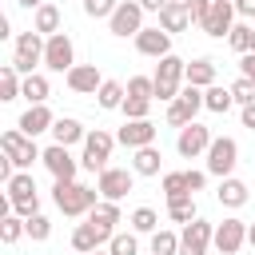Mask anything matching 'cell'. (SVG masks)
<instances>
[{"label": "cell", "instance_id": "35", "mask_svg": "<svg viewBox=\"0 0 255 255\" xmlns=\"http://www.w3.org/2000/svg\"><path fill=\"white\" fill-rule=\"evenodd\" d=\"M24 235H28V223H24V215H4V219H0V239H4L8 247H12V243H20Z\"/></svg>", "mask_w": 255, "mask_h": 255}, {"label": "cell", "instance_id": "39", "mask_svg": "<svg viewBox=\"0 0 255 255\" xmlns=\"http://www.w3.org/2000/svg\"><path fill=\"white\" fill-rule=\"evenodd\" d=\"M24 223H28V239H32V243H44V239L52 235V219H48V215H40V211H36V215H28Z\"/></svg>", "mask_w": 255, "mask_h": 255}, {"label": "cell", "instance_id": "21", "mask_svg": "<svg viewBox=\"0 0 255 255\" xmlns=\"http://www.w3.org/2000/svg\"><path fill=\"white\" fill-rule=\"evenodd\" d=\"M52 124H56V116L48 112V104H28V112L20 116V124H16V128H20L24 135H32V139H36L40 131H52Z\"/></svg>", "mask_w": 255, "mask_h": 255}, {"label": "cell", "instance_id": "26", "mask_svg": "<svg viewBox=\"0 0 255 255\" xmlns=\"http://www.w3.org/2000/svg\"><path fill=\"white\" fill-rule=\"evenodd\" d=\"M203 108H207V112H215V116H227V112L235 108V96H231V88H223V84H211V88H203Z\"/></svg>", "mask_w": 255, "mask_h": 255}, {"label": "cell", "instance_id": "5", "mask_svg": "<svg viewBox=\"0 0 255 255\" xmlns=\"http://www.w3.org/2000/svg\"><path fill=\"white\" fill-rule=\"evenodd\" d=\"M4 187H8V199H12V211H16V215H24V219H28V215H36V211H40V191H36L32 171H16Z\"/></svg>", "mask_w": 255, "mask_h": 255}, {"label": "cell", "instance_id": "33", "mask_svg": "<svg viewBox=\"0 0 255 255\" xmlns=\"http://www.w3.org/2000/svg\"><path fill=\"white\" fill-rule=\"evenodd\" d=\"M167 215L175 219V223H191L195 219V195L187 191V195H171L167 199Z\"/></svg>", "mask_w": 255, "mask_h": 255}, {"label": "cell", "instance_id": "17", "mask_svg": "<svg viewBox=\"0 0 255 255\" xmlns=\"http://www.w3.org/2000/svg\"><path fill=\"white\" fill-rule=\"evenodd\" d=\"M40 163L52 171V179H76V171H80V159H72V151H68L64 143H52V147H44Z\"/></svg>", "mask_w": 255, "mask_h": 255}, {"label": "cell", "instance_id": "4", "mask_svg": "<svg viewBox=\"0 0 255 255\" xmlns=\"http://www.w3.org/2000/svg\"><path fill=\"white\" fill-rule=\"evenodd\" d=\"M0 151L16 163V171H28V167L44 155V151L36 147V139H32V135H24L20 128H12V131H4V135H0Z\"/></svg>", "mask_w": 255, "mask_h": 255}, {"label": "cell", "instance_id": "36", "mask_svg": "<svg viewBox=\"0 0 255 255\" xmlns=\"http://www.w3.org/2000/svg\"><path fill=\"white\" fill-rule=\"evenodd\" d=\"M108 251H112V255H139V239H135V231H116V235L108 239Z\"/></svg>", "mask_w": 255, "mask_h": 255}, {"label": "cell", "instance_id": "50", "mask_svg": "<svg viewBox=\"0 0 255 255\" xmlns=\"http://www.w3.org/2000/svg\"><path fill=\"white\" fill-rule=\"evenodd\" d=\"M163 4H167V0H139V8H143V12H159Z\"/></svg>", "mask_w": 255, "mask_h": 255}, {"label": "cell", "instance_id": "40", "mask_svg": "<svg viewBox=\"0 0 255 255\" xmlns=\"http://www.w3.org/2000/svg\"><path fill=\"white\" fill-rule=\"evenodd\" d=\"M231 88V96H235V104L239 108H247V104H255V80H247V76H239L235 84H227Z\"/></svg>", "mask_w": 255, "mask_h": 255}, {"label": "cell", "instance_id": "29", "mask_svg": "<svg viewBox=\"0 0 255 255\" xmlns=\"http://www.w3.org/2000/svg\"><path fill=\"white\" fill-rule=\"evenodd\" d=\"M20 96H24V76H20L12 64H4V68H0V100L12 104V100H20Z\"/></svg>", "mask_w": 255, "mask_h": 255}, {"label": "cell", "instance_id": "20", "mask_svg": "<svg viewBox=\"0 0 255 255\" xmlns=\"http://www.w3.org/2000/svg\"><path fill=\"white\" fill-rule=\"evenodd\" d=\"M108 239H112V231L96 227L92 219H88V223H76V231H72V247H76L80 255H88V251H100Z\"/></svg>", "mask_w": 255, "mask_h": 255}, {"label": "cell", "instance_id": "42", "mask_svg": "<svg viewBox=\"0 0 255 255\" xmlns=\"http://www.w3.org/2000/svg\"><path fill=\"white\" fill-rule=\"evenodd\" d=\"M171 195H187V175L183 171H167L163 175V199H171Z\"/></svg>", "mask_w": 255, "mask_h": 255}, {"label": "cell", "instance_id": "3", "mask_svg": "<svg viewBox=\"0 0 255 255\" xmlns=\"http://www.w3.org/2000/svg\"><path fill=\"white\" fill-rule=\"evenodd\" d=\"M44 44H48V36H44V32H36V28L20 32V36H16L12 68H16L20 76H32V72H36V64H44Z\"/></svg>", "mask_w": 255, "mask_h": 255}, {"label": "cell", "instance_id": "38", "mask_svg": "<svg viewBox=\"0 0 255 255\" xmlns=\"http://www.w3.org/2000/svg\"><path fill=\"white\" fill-rule=\"evenodd\" d=\"M120 112H124V120H147V112H151V96H128Z\"/></svg>", "mask_w": 255, "mask_h": 255}, {"label": "cell", "instance_id": "16", "mask_svg": "<svg viewBox=\"0 0 255 255\" xmlns=\"http://www.w3.org/2000/svg\"><path fill=\"white\" fill-rule=\"evenodd\" d=\"M155 135H159V128L151 124V120H124V128L116 131V139L128 147V151H135V147H147V143H155Z\"/></svg>", "mask_w": 255, "mask_h": 255}, {"label": "cell", "instance_id": "14", "mask_svg": "<svg viewBox=\"0 0 255 255\" xmlns=\"http://www.w3.org/2000/svg\"><path fill=\"white\" fill-rule=\"evenodd\" d=\"M235 0H211V12H207V20H203V32L211 36V40H227V32L235 28Z\"/></svg>", "mask_w": 255, "mask_h": 255}, {"label": "cell", "instance_id": "6", "mask_svg": "<svg viewBox=\"0 0 255 255\" xmlns=\"http://www.w3.org/2000/svg\"><path fill=\"white\" fill-rule=\"evenodd\" d=\"M120 139L112 135V131H104V128H96V131H88V139H84V155H80V167H88V171H104L108 167V159H112V147H116Z\"/></svg>", "mask_w": 255, "mask_h": 255}, {"label": "cell", "instance_id": "12", "mask_svg": "<svg viewBox=\"0 0 255 255\" xmlns=\"http://www.w3.org/2000/svg\"><path fill=\"white\" fill-rule=\"evenodd\" d=\"M211 128H203V124H187V128H179V135H175V151L183 155V159H199V155H207V147H211Z\"/></svg>", "mask_w": 255, "mask_h": 255}, {"label": "cell", "instance_id": "15", "mask_svg": "<svg viewBox=\"0 0 255 255\" xmlns=\"http://www.w3.org/2000/svg\"><path fill=\"white\" fill-rule=\"evenodd\" d=\"M131 40H135V52H139V56H151V60L171 56V32H163L159 24H155V28H139Z\"/></svg>", "mask_w": 255, "mask_h": 255}, {"label": "cell", "instance_id": "18", "mask_svg": "<svg viewBox=\"0 0 255 255\" xmlns=\"http://www.w3.org/2000/svg\"><path fill=\"white\" fill-rule=\"evenodd\" d=\"M247 243V223L243 219H223V223H215V251L219 255H235L239 247Z\"/></svg>", "mask_w": 255, "mask_h": 255}, {"label": "cell", "instance_id": "31", "mask_svg": "<svg viewBox=\"0 0 255 255\" xmlns=\"http://www.w3.org/2000/svg\"><path fill=\"white\" fill-rule=\"evenodd\" d=\"M48 96H52L48 76H40V72L24 76V100H28V104H48Z\"/></svg>", "mask_w": 255, "mask_h": 255}, {"label": "cell", "instance_id": "7", "mask_svg": "<svg viewBox=\"0 0 255 255\" xmlns=\"http://www.w3.org/2000/svg\"><path fill=\"white\" fill-rule=\"evenodd\" d=\"M235 163H239V143H235L231 135H215L211 147H207V175L227 179V175L235 171Z\"/></svg>", "mask_w": 255, "mask_h": 255}, {"label": "cell", "instance_id": "9", "mask_svg": "<svg viewBox=\"0 0 255 255\" xmlns=\"http://www.w3.org/2000/svg\"><path fill=\"white\" fill-rule=\"evenodd\" d=\"M203 108V88H195V84H183V92L167 104V124L171 128H187L191 120H195V112Z\"/></svg>", "mask_w": 255, "mask_h": 255}, {"label": "cell", "instance_id": "10", "mask_svg": "<svg viewBox=\"0 0 255 255\" xmlns=\"http://www.w3.org/2000/svg\"><path fill=\"white\" fill-rule=\"evenodd\" d=\"M215 243V227L207 223V219H191V223H183V231H179V255H207V247Z\"/></svg>", "mask_w": 255, "mask_h": 255}, {"label": "cell", "instance_id": "19", "mask_svg": "<svg viewBox=\"0 0 255 255\" xmlns=\"http://www.w3.org/2000/svg\"><path fill=\"white\" fill-rule=\"evenodd\" d=\"M64 84H68L76 96H96L100 84H104V76H100L96 64H76L72 72H64Z\"/></svg>", "mask_w": 255, "mask_h": 255}, {"label": "cell", "instance_id": "47", "mask_svg": "<svg viewBox=\"0 0 255 255\" xmlns=\"http://www.w3.org/2000/svg\"><path fill=\"white\" fill-rule=\"evenodd\" d=\"M239 76L255 80V52H243V56H239Z\"/></svg>", "mask_w": 255, "mask_h": 255}, {"label": "cell", "instance_id": "13", "mask_svg": "<svg viewBox=\"0 0 255 255\" xmlns=\"http://www.w3.org/2000/svg\"><path fill=\"white\" fill-rule=\"evenodd\" d=\"M96 187H100V199H116L120 203L135 187V171H128V167H104L100 179H96Z\"/></svg>", "mask_w": 255, "mask_h": 255}, {"label": "cell", "instance_id": "8", "mask_svg": "<svg viewBox=\"0 0 255 255\" xmlns=\"http://www.w3.org/2000/svg\"><path fill=\"white\" fill-rule=\"evenodd\" d=\"M44 68L48 72H72L76 68V44L68 32H52L44 44Z\"/></svg>", "mask_w": 255, "mask_h": 255}, {"label": "cell", "instance_id": "2", "mask_svg": "<svg viewBox=\"0 0 255 255\" xmlns=\"http://www.w3.org/2000/svg\"><path fill=\"white\" fill-rule=\"evenodd\" d=\"M151 80H155V100L171 104L183 92V84H187V60H179L175 52L163 56V60H155V76Z\"/></svg>", "mask_w": 255, "mask_h": 255}, {"label": "cell", "instance_id": "41", "mask_svg": "<svg viewBox=\"0 0 255 255\" xmlns=\"http://www.w3.org/2000/svg\"><path fill=\"white\" fill-rule=\"evenodd\" d=\"M227 44L243 56V52H251V24H235L231 32H227Z\"/></svg>", "mask_w": 255, "mask_h": 255}, {"label": "cell", "instance_id": "23", "mask_svg": "<svg viewBox=\"0 0 255 255\" xmlns=\"http://www.w3.org/2000/svg\"><path fill=\"white\" fill-rule=\"evenodd\" d=\"M215 199L223 203V207H231V211H239L247 199H251V191H247V183L243 179H235V175H227V179H219V191H215Z\"/></svg>", "mask_w": 255, "mask_h": 255}, {"label": "cell", "instance_id": "49", "mask_svg": "<svg viewBox=\"0 0 255 255\" xmlns=\"http://www.w3.org/2000/svg\"><path fill=\"white\" fill-rule=\"evenodd\" d=\"M239 120H243V128H251V131H255V104H247V108L239 112Z\"/></svg>", "mask_w": 255, "mask_h": 255}, {"label": "cell", "instance_id": "48", "mask_svg": "<svg viewBox=\"0 0 255 255\" xmlns=\"http://www.w3.org/2000/svg\"><path fill=\"white\" fill-rule=\"evenodd\" d=\"M235 12H239L243 20H251V16H255V0H235Z\"/></svg>", "mask_w": 255, "mask_h": 255}, {"label": "cell", "instance_id": "46", "mask_svg": "<svg viewBox=\"0 0 255 255\" xmlns=\"http://www.w3.org/2000/svg\"><path fill=\"white\" fill-rule=\"evenodd\" d=\"M207 12H211V0H195V4H191V24H199V28H203Z\"/></svg>", "mask_w": 255, "mask_h": 255}, {"label": "cell", "instance_id": "55", "mask_svg": "<svg viewBox=\"0 0 255 255\" xmlns=\"http://www.w3.org/2000/svg\"><path fill=\"white\" fill-rule=\"evenodd\" d=\"M251 52H255V28H251Z\"/></svg>", "mask_w": 255, "mask_h": 255}, {"label": "cell", "instance_id": "37", "mask_svg": "<svg viewBox=\"0 0 255 255\" xmlns=\"http://www.w3.org/2000/svg\"><path fill=\"white\" fill-rule=\"evenodd\" d=\"M179 251V235L175 231H151V255H175Z\"/></svg>", "mask_w": 255, "mask_h": 255}, {"label": "cell", "instance_id": "24", "mask_svg": "<svg viewBox=\"0 0 255 255\" xmlns=\"http://www.w3.org/2000/svg\"><path fill=\"white\" fill-rule=\"evenodd\" d=\"M88 219H92L96 227H104V231H112V235H116V223H124V211H120V203H116V199H100V203L88 211Z\"/></svg>", "mask_w": 255, "mask_h": 255}, {"label": "cell", "instance_id": "11", "mask_svg": "<svg viewBox=\"0 0 255 255\" xmlns=\"http://www.w3.org/2000/svg\"><path fill=\"white\" fill-rule=\"evenodd\" d=\"M139 28H143V8H139V0H120V8L108 16V32L120 36V40H128V36H135Z\"/></svg>", "mask_w": 255, "mask_h": 255}, {"label": "cell", "instance_id": "52", "mask_svg": "<svg viewBox=\"0 0 255 255\" xmlns=\"http://www.w3.org/2000/svg\"><path fill=\"white\" fill-rule=\"evenodd\" d=\"M16 4H20V8H32V12H36V8H40V4H48V0H16Z\"/></svg>", "mask_w": 255, "mask_h": 255}, {"label": "cell", "instance_id": "30", "mask_svg": "<svg viewBox=\"0 0 255 255\" xmlns=\"http://www.w3.org/2000/svg\"><path fill=\"white\" fill-rule=\"evenodd\" d=\"M187 84H195V88H211V84H215V60H207V56L191 60V64H187Z\"/></svg>", "mask_w": 255, "mask_h": 255}, {"label": "cell", "instance_id": "27", "mask_svg": "<svg viewBox=\"0 0 255 255\" xmlns=\"http://www.w3.org/2000/svg\"><path fill=\"white\" fill-rule=\"evenodd\" d=\"M159 163H163V155H159L155 143L135 147V155H131V171H135V175H159Z\"/></svg>", "mask_w": 255, "mask_h": 255}, {"label": "cell", "instance_id": "51", "mask_svg": "<svg viewBox=\"0 0 255 255\" xmlns=\"http://www.w3.org/2000/svg\"><path fill=\"white\" fill-rule=\"evenodd\" d=\"M12 36V24H8V16H0V40H8Z\"/></svg>", "mask_w": 255, "mask_h": 255}, {"label": "cell", "instance_id": "28", "mask_svg": "<svg viewBox=\"0 0 255 255\" xmlns=\"http://www.w3.org/2000/svg\"><path fill=\"white\" fill-rule=\"evenodd\" d=\"M124 100H128V88H124L120 80H104V84H100V92H96V104H100L104 112L124 108Z\"/></svg>", "mask_w": 255, "mask_h": 255}, {"label": "cell", "instance_id": "1", "mask_svg": "<svg viewBox=\"0 0 255 255\" xmlns=\"http://www.w3.org/2000/svg\"><path fill=\"white\" fill-rule=\"evenodd\" d=\"M52 199H56V207L68 219H80V215H88L100 203V187H88V183H76V179H56Z\"/></svg>", "mask_w": 255, "mask_h": 255}, {"label": "cell", "instance_id": "56", "mask_svg": "<svg viewBox=\"0 0 255 255\" xmlns=\"http://www.w3.org/2000/svg\"><path fill=\"white\" fill-rule=\"evenodd\" d=\"M88 255H112V251H88Z\"/></svg>", "mask_w": 255, "mask_h": 255}, {"label": "cell", "instance_id": "43", "mask_svg": "<svg viewBox=\"0 0 255 255\" xmlns=\"http://www.w3.org/2000/svg\"><path fill=\"white\" fill-rule=\"evenodd\" d=\"M116 8H120V0H84V12H88L92 20H108Z\"/></svg>", "mask_w": 255, "mask_h": 255}, {"label": "cell", "instance_id": "45", "mask_svg": "<svg viewBox=\"0 0 255 255\" xmlns=\"http://www.w3.org/2000/svg\"><path fill=\"white\" fill-rule=\"evenodd\" d=\"M183 175H187V191H191V195H195V191H203V187H207V167H203V171H195V167H187V171H183Z\"/></svg>", "mask_w": 255, "mask_h": 255}, {"label": "cell", "instance_id": "25", "mask_svg": "<svg viewBox=\"0 0 255 255\" xmlns=\"http://www.w3.org/2000/svg\"><path fill=\"white\" fill-rule=\"evenodd\" d=\"M155 16H159V28H163V32H183V28L191 24V12H187L183 4H171V0H167Z\"/></svg>", "mask_w": 255, "mask_h": 255}, {"label": "cell", "instance_id": "32", "mask_svg": "<svg viewBox=\"0 0 255 255\" xmlns=\"http://www.w3.org/2000/svg\"><path fill=\"white\" fill-rule=\"evenodd\" d=\"M32 28H36V32H44V36L60 32V8H56V4H40V8H36V16H32Z\"/></svg>", "mask_w": 255, "mask_h": 255}, {"label": "cell", "instance_id": "54", "mask_svg": "<svg viewBox=\"0 0 255 255\" xmlns=\"http://www.w3.org/2000/svg\"><path fill=\"white\" fill-rule=\"evenodd\" d=\"M171 4H183V8H187V12H191V4H195V0H171Z\"/></svg>", "mask_w": 255, "mask_h": 255}, {"label": "cell", "instance_id": "44", "mask_svg": "<svg viewBox=\"0 0 255 255\" xmlns=\"http://www.w3.org/2000/svg\"><path fill=\"white\" fill-rule=\"evenodd\" d=\"M128 96H151L155 100V80L151 76H131L128 80Z\"/></svg>", "mask_w": 255, "mask_h": 255}, {"label": "cell", "instance_id": "22", "mask_svg": "<svg viewBox=\"0 0 255 255\" xmlns=\"http://www.w3.org/2000/svg\"><path fill=\"white\" fill-rule=\"evenodd\" d=\"M52 139L64 143V147H72V143H84V139H88V128H84L80 120H72V116H56V124H52Z\"/></svg>", "mask_w": 255, "mask_h": 255}, {"label": "cell", "instance_id": "53", "mask_svg": "<svg viewBox=\"0 0 255 255\" xmlns=\"http://www.w3.org/2000/svg\"><path fill=\"white\" fill-rule=\"evenodd\" d=\"M247 243H251V251H255V223H247Z\"/></svg>", "mask_w": 255, "mask_h": 255}, {"label": "cell", "instance_id": "34", "mask_svg": "<svg viewBox=\"0 0 255 255\" xmlns=\"http://www.w3.org/2000/svg\"><path fill=\"white\" fill-rule=\"evenodd\" d=\"M128 223H131L135 235H151V231H159V215H155L151 207H135V211L128 215Z\"/></svg>", "mask_w": 255, "mask_h": 255}]
</instances>
